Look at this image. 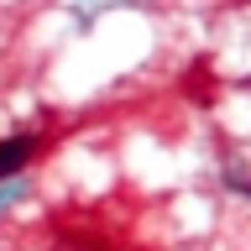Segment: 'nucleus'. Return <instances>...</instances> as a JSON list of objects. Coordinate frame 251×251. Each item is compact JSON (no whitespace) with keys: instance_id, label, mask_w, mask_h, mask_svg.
Returning <instances> with one entry per match:
<instances>
[{"instance_id":"nucleus-1","label":"nucleus","mask_w":251,"mask_h":251,"mask_svg":"<svg viewBox=\"0 0 251 251\" xmlns=\"http://www.w3.org/2000/svg\"><path fill=\"white\" fill-rule=\"evenodd\" d=\"M31 157V136H16V141H0V178H11V173L26 168Z\"/></svg>"}]
</instances>
